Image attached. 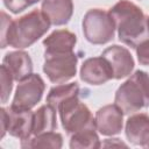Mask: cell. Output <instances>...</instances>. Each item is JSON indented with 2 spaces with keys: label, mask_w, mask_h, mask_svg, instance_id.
Wrapping results in <instances>:
<instances>
[{
  "label": "cell",
  "mask_w": 149,
  "mask_h": 149,
  "mask_svg": "<svg viewBox=\"0 0 149 149\" xmlns=\"http://www.w3.org/2000/svg\"><path fill=\"white\" fill-rule=\"evenodd\" d=\"M125 134L127 140L142 148L149 147V115L139 113L130 115L125 126Z\"/></svg>",
  "instance_id": "7c38bea8"
},
{
  "label": "cell",
  "mask_w": 149,
  "mask_h": 149,
  "mask_svg": "<svg viewBox=\"0 0 149 149\" xmlns=\"http://www.w3.org/2000/svg\"><path fill=\"white\" fill-rule=\"evenodd\" d=\"M135 50L139 63L141 65H149V38L140 43Z\"/></svg>",
  "instance_id": "7402d4cb"
},
{
  "label": "cell",
  "mask_w": 149,
  "mask_h": 149,
  "mask_svg": "<svg viewBox=\"0 0 149 149\" xmlns=\"http://www.w3.org/2000/svg\"><path fill=\"white\" fill-rule=\"evenodd\" d=\"M2 65L15 81H21L33 73V61L29 54L22 49L7 52L2 59Z\"/></svg>",
  "instance_id": "4fadbf2b"
},
{
  "label": "cell",
  "mask_w": 149,
  "mask_h": 149,
  "mask_svg": "<svg viewBox=\"0 0 149 149\" xmlns=\"http://www.w3.org/2000/svg\"><path fill=\"white\" fill-rule=\"evenodd\" d=\"M83 34L91 44H106L114 38L115 23L109 12L101 8L88 9L81 22Z\"/></svg>",
  "instance_id": "5b68a950"
},
{
  "label": "cell",
  "mask_w": 149,
  "mask_h": 149,
  "mask_svg": "<svg viewBox=\"0 0 149 149\" xmlns=\"http://www.w3.org/2000/svg\"><path fill=\"white\" fill-rule=\"evenodd\" d=\"M148 23H149V16H148Z\"/></svg>",
  "instance_id": "cb8c5ba5"
},
{
  "label": "cell",
  "mask_w": 149,
  "mask_h": 149,
  "mask_svg": "<svg viewBox=\"0 0 149 149\" xmlns=\"http://www.w3.org/2000/svg\"><path fill=\"white\" fill-rule=\"evenodd\" d=\"M41 0H3V5L13 14H19Z\"/></svg>",
  "instance_id": "44dd1931"
},
{
  "label": "cell",
  "mask_w": 149,
  "mask_h": 149,
  "mask_svg": "<svg viewBox=\"0 0 149 149\" xmlns=\"http://www.w3.org/2000/svg\"><path fill=\"white\" fill-rule=\"evenodd\" d=\"M0 73H1V102L6 104L9 98V94L12 93L14 79L3 65H1L0 68Z\"/></svg>",
  "instance_id": "ffe728a7"
},
{
  "label": "cell",
  "mask_w": 149,
  "mask_h": 149,
  "mask_svg": "<svg viewBox=\"0 0 149 149\" xmlns=\"http://www.w3.org/2000/svg\"><path fill=\"white\" fill-rule=\"evenodd\" d=\"M122 109L115 105L109 104L100 107L95 112V126L97 130L105 136H113L121 133L123 128Z\"/></svg>",
  "instance_id": "30bf717a"
},
{
  "label": "cell",
  "mask_w": 149,
  "mask_h": 149,
  "mask_svg": "<svg viewBox=\"0 0 149 149\" xmlns=\"http://www.w3.org/2000/svg\"><path fill=\"white\" fill-rule=\"evenodd\" d=\"M74 95H79L78 83L74 81V83H69V84H58L50 88L47 95V104H49L57 111L58 106L63 101Z\"/></svg>",
  "instance_id": "ac0fdd59"
},
{
  "label": "cell",
  "mask_w": 149,
  "mask_h": 149,
  "mask_svg": "<svg viewBox=\"0 0 149 149\" xmlns=\"http://www.w3.org/2000/svg\"><path fill=\"white\" fill-rule=\"evenodd\" d=\"M77 43V36L68 29L54 30L43 40L44 55L73 52Z\"/></svg>",
  "instance_id": "9a60e30c"
},
{
  "label": "cell",
  "mask_w": 149,
  "mask_h": 149,
  "mask_svg": "<svg viewBox=\"0 0 149 149\" xmlns=\"http://www.w3.org/2000/svg\"><path fill=\"white\" fill-rule=\"evenodd\" d=\"M0 114L1 139L6 135V133L13 137L19 139L20 141L33 136L34 112L31 109L16 108L13 106L1 107Z\"/></svg>",
  "instance_id": "8992f818"
},
{
  "label": "cell",
  "mask_w": 149,
  "mask_h": 149,
  "mask_svg": "<svg viewBox=\"0 0 149 149\" xmlns=\"http://www.w3.org/2000/svg\"><path fill=\"white\" fill-rule=\"evenodd\" d=\"M148 148H149V147H148Z\"/></svg>",
  "instance_id": "d4e9b609"
},
{
  "label": "cell",
  "mask_w": 149,
  "mask_h": 149,
  "mask_svg": "<svg viewBox=\"0 0 149 149\" xmlns=\"http://www.w3.org/2000/svg\"><path fill=\"white\" fill-rule=\"evenodd\" d=\"M41 10L52 26L66 24L73 14L72 0H42Z\"/></svg>",
  "instance_id": "5bb4252c"
},
{
  "label": "cell",
  "mask_w": 149,
  "mask_h": 149,
  "mask_svg": "<svg viewBox=\"0 0 149 149\" xmlns=\"http://www.w3.org/2000/svg\"><path fill=\"white\" fill-rule=\"evenodd\" d=\"M108 12L114 20L118 37L123 44L135 49L149 38L148 16L134 2L120 0Z\"/></svg>",
  "instance_id": "7a4b0ae2"
},
{
  "label": "cell",
  "mask_w": 149,
  "mask_h": 149,
  "mask_svg": "<svg viewBox=\"0 0 149 149\" xmlns=\"http://www.w3.org/2000/svg\"><path fill=\"white\" fill-rule=\"evenodd\" d=\"M80 79L90 85H102L111 79H114L113 70L109 63L102 57H91L84 61L80 66Z\"/></svg>",
  "instance_id": "9c48e42d"
},
{
  "label": "cell",
  "mask_w": 149,
  "mask_h": 149,
  "mask_svg": "<svg viewBox=\"0 0 149 149\" xmlns=\"http://www.w3.org/2000/svg\"><path fill=\"white\" fill-rule=\"evenodd\" d=\"M101 56L109 63L113 70L114 79H122L132 74L135 62L130 51L127 48L113 44L106 48L102 51Z\"/></svg>",
  "instance_id": "8fae6325"
},
{
  "label": "cell",
  "mask_w": 149,
  "mask_h": 149,
  "mask_svg": "<svg viewBox=\"0 0 149 149\" xmlns=\"http://www.w3.org/2000/svg\"><path fill=\"white\" fill-rule=\"evenodd\" d=\"M44 90L45 83L43 78L37 73H31L26 79L19 81L10 106L31 109L41 101Z\"/></svg>",
  "instance_id": "ba28073f"
},
{
  "label": "cell",
  "mask_w": 149,
  "mask_h": 149,
  "mask_svg": "<svg viewBox=\"0 0 149 149\" xmlns=\"http://www.w3.org/2000/svg\"><path fill=\"white\" fill-rule=\"evenodd\" d=\"M57 112L59 113L62 127L69 136L85 129H97L95 118H93L90 108L79 100V95L63 101L58 106Z\"/></svg>",
  "instance_id": "277c9868"
},
{
  "label": "cell",
  "mask_w": 149,
  "mask_h": 149,
  "mask_svg": "<svg viewBox=\"0 0 149 149\" xmlns=\"http://www.w3.org/2000/svg\"><path fill=\"white\" fill-rule=\"evenodd\" d=\"M71 149H98L101 147L97 129H85L70 136Z\"/></svg>",
  "instance_id": "d6986e66"
},
{
  "label": "cell",
  "mask_w": 149,
  "mask_h": 149,
  "mask_svg": "<svg viewBox=\"0 0 149 149\" xmlns=\"http://www.w3.org/2000/svg\"><path fill=\"white\" fill-rule=\"evenodd\" d=\"M106 142H109V144L107 143V144H105L106 147H108V146H123V147H127V144H125L123 142H121L120 141V139H107L106 140Z\"/></svg>",
  "instance_id": "603a6c76"
},
{
  "label": "cell",
  "mask_w": 149,
  "mask_h": 149,
  "mask_svg": "<svg viewBox=\"0 0 149 149\" xmlns=\"http://www.w3.org/2000/svg\"><path fill=\"white\" fill-rule=\"evenodd\" d=\"M1 48L24 49L37 42L50 28L51 23L42 13L34 9L16 20L1 12Z\"/></svg>",
  "instance_id": "6da1fadb"
},
{
  "label": "cell",
  "mask_w": 149,
  "mask_h": 149,
  "mask_svg": "<svg viewBox=\"0 0 149 149\" xmlns=\"http://www.w3.org/2000/svg\"><path fill=\"white\" fill-rule=\"evenodd\" d=\"M23 149L31 148H54L59 149L63 147V136L56 132L43 133L40 135H33L27 140H22L20 143Z\"/></svg>",
  "instance_id": "e0dca14e"
},
{
  "label": "cell",
  "mask_w": 149,
  "mask_h": 149,
  "mask_svg": "<svg viewBox=\"0 0 149 149\" xmlns=\"http://www.w3.org/2000/svg\"><path fill=\"white\" fill-rule=\"evenodd\" d=\"M78 56L73 52L44 55L43 72L54 84H64L77 73Z\"/></svg>",
  "instance_id": "52a82bcc"
},
{
  "label": "cell",
  "mask_w": 149,
  "mask_h": 149,
  "mask_svg": "<svg viewBox=\"0 0 149 149\" xmlns=\"http://www.w3.org/2000/svg\"><path fill=\"white\" fill-rule=\"evenodd\" d=\"M114 104L125 114H134L149 107V74L136 70L115 92Z\"/></svg>",
  "instance_id": "3957f363"
},
{
  "label": "cell",
  "mask_w": 149,
  "mask_h": 149,
  "mask_svg": "<svg viewBox=\"0 0 149 149\" xmlns=\"http://www.w3.org/2000/svg\"><path fill=\"white\" fill-rule=\"evenodd\" d=\"M57 111L49 104L40 106L34 112L33 135L55 132L57 129Z\"/></svg>",
  "instance_id": "2e32d148"
}]
</instances>
